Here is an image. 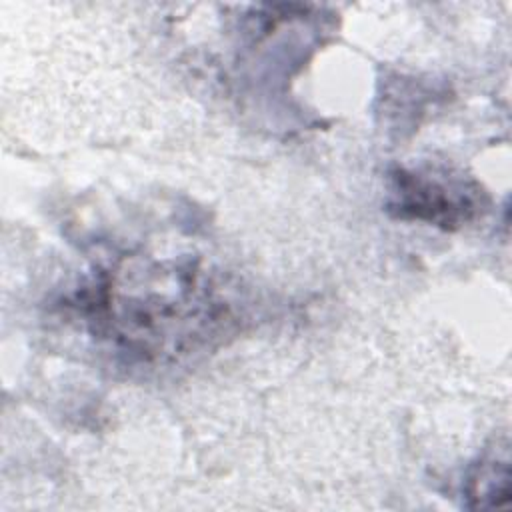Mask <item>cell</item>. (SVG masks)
Wrapping results in <instances>:
<instances>
[{
    "mask_svg": "<svg viewBox=\"0 0 512 512\" xmlns=\"http://www.w3.org/2000/svg\"><path fill=\"white\" fill-rule=\"evenodd\" d=\"M390 180V210L400 218L458 228L478 212L480 190L462 178L398 168Z\"/></svg>",
    "mask_w": 512,
    "mask_h": 512,
    "instance_id": "2",
    "label": "cell"
},
{
    "mask_svg": "<svg viewBox=\"0 0 512 512\" xmlns=\"http://www.w3.org/2000/svg\"><path fill=\"white\" fill-rule=\"evenodd\" d=\"M508 452L486 456L468 476L466 496L472 508H504L510 502Z\"/></svg>",
    "mask_w": 512,
    "mask_h": 512,
    "instance_id": "3",
    "label": "cell"
},
{
    "mask_svg": "<svg viewBox=\"0 0 512 512\" xmlns=\"http://www.w3.org/2000/svg\"><path fill=\"white\" fill-rule=\"evenodd\" d=\"M160 272L158 290L144 284L130 294L120 286L114 292L104 288V322L128 350L142 356L184 352L186 340L200 336L204 322H216L212 306L206 308L212 300L196 288V274L190 280V270Z\"/></svg>",
    "mask_w": 512,
    "mask_h": 512,
    "instance_id": "1",
    "label": "cell"
}]
</instances>
